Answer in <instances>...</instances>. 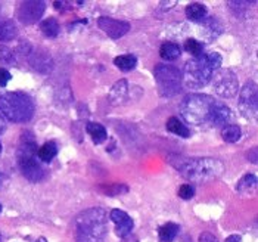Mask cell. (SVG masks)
<instances>
[{
    "label": "cell",
    "instance_id": "ab89813d",
    "mask_svg": "<svg viewBox=\"0 0 258 242\" xmlns=\"http://www.w3.org/2000/svg\"><path fill=\"white\" fill-rule=\"evenodd\" d=\"M0 151H2V143H0Z\"/></svg>",
    "mask_w": 258,
    "mask_h": 242
},
{
    "label": "cell",
    "instance_id": "30bf717a",
    "mask_svg": "<svg viewBox=\"0 0 258 242\" xmlns=\"http://www.w3.org/2000/svg\"><path fill=\"white\" fill-rule=\"evenodd\" d=\"M46 5L40 0L22 2L18 9V18L22 24H34L43 17Z\"/></svg>",
    "mask_w": 258,
    "mask_h": 242
},
{
    "label": "cell",
    "instance_id": "f546056e",
    "mask_svg": "<svg viewBox=\"0 0 258 242\" xmlns=\"http://www.w3.org/2000/svg\"><path fill=\"white\" fill-rule=\"evenodd\" d=\"M195 195V189L190 185H181L179 188V197L181 200H190Z\"/></svg>",
    "mask_w": 258,
    "mask_h": 242
},
{
    "label": "cell",
    "instance_id": "7a4b0ae2",
    "mask_svg": "<svg viewBox=\"0 0 258 242\" xmlns=\"http://www.w3.org/2000/svg\"><path fill=\"white\" fill-rule=\"evenodd\" d=\"M108 214L103 208H89L76 217L74 230L77 242H103L106 236Z\"/></svg>",
    "mask_w": 258,
    "mask_h": 242
},
{
    "label": "cell",
    "instance_id": "6da1fadb",
    "mask_svg": "<svg viewBox=\"0 0 258 242\" xmlns=\"http://www.w3.org/2000/svg\"><path fill=\"white\" fill-rule=\"evenodd\" d=\"M174 167L180 171V174L195 183H207L219 179L224 171V164L217 158H179L174 162Z\"/></svg>",
    "mask_w": 258,
    "mask_h": 242
},
{
    "label": "cell",
    "instance_id": "603a6c76",
    "mask_svg": "<svg viewBox=\"0 0 258 242\" xmlns=\"http://www.w3.org/2000/svg\"><path fill=\"white\" fill-rule=\"evenodd\" d=\"M207 15V8L201 3H190L186 6V17L190 21H202Z\"/></svg>",
    "mask_w": 258,
    "mask_h": 242
},
{
    "label": "cell",
    "instance_id": "484cf974",
    "mask_svg": "<svg viewBox=\"0 0 258 242\" xmlns=\"http://www.w3.org/2000/svg\"><path fill=\"white\" fill-rule=\"evenodd\" d=\"M257 188L255 174H246L238 183V192H252Z\"/></svg>",
    "mask_w": 258,
    "mask_h": 242
},
{
    "label": "cell",
    "instance_id": "4316f807",
    "mask_svg": "<svg viewBox=\"0 0 258 242\" xmlns=\"http://www.w3.org/2000/svg\"><path fill=\"white\" fill-rule=\"evenodd\" d=\"M184 49H186V52H189L195 58L201 56L202 50H204L202 44L198 40H195V39H187V40L184 41Z\"/></svg>",
    "mask_w": 258,
    "mask_h": 242
},
{
    "label": "cell",
    "instance_id": "3957f363",
    "mask_svg": "<svg viewBox=\"0 0 258 242\" xmlns=\"http://www.w3.org/2000/svg\"><path fill=\"white\" fill-rule=\"evenodd\" d=\"M37 145L33 133L27 132L21 136L18 146V165L24 177L30 182H40L46 176L44 168L37 161Z\"/></svg>",
    "mask_w": 258,
    "mask_h": 242
},
{
    "label": "cell",
    "instance_id": "9a60e30c",
    "mask_svg": "<svg viewBox=\"0 0 258 242\" xmlns=\"http://www.w3.org/2000/svg\"><path fill=\"white\" fill-rule=\"evenodd\" d=\"M30 62L40 73H49L52 70V58L49 55L43 53V52H39L34 56H31Z\"/></svg>",
    "mask_w": 258,
    "mask_h": 242
},
{
    "label": "cell",
    "instance_id": "83f0119b",
    "mask_svg": "<svg viewBox=\"0 0 258 242\" xmlns=\"http://www.w3.org/2000/svg\"><path fill=\"white\" fill-rule=\"evenodd\" d=\"M0 64H3V65H14L15 64L14 52L6 46H0Z\"/></svg>",
    "mask_w": 258,
    "mask_h": 242
},
{
    "label": "cell",
    "instance_id": "836d02e7",
    "mask_svg": "<svg viewBox=\"0 0 258 242\" xmlns=\"http://www.w3.org/2000/svg\"><path fill=\"white\" fill-rule=\"evenodd\" d=\"M226 242H240V236L239 235H232V236H229Z\"/></svg>",
    "mask_w": 258,
    "mask_h": 242
},
{
    "label": "cell",
    "instance_id": "ba28073f",
    "mask_svg": "<svg viewBox=\"0 0 258 242\" xmlns=\"http://www.w3.org/2000/svg\"><path fill=\"white\" fill-rule=\"evenodd\" d=\"M238 106L245 118H255L258 106V90L254 81H246L239 92Z\"/></svg>",
    "mask_w": 258,
    "mask_h": 242
},
{
    "label": "cell",
    "instance_id": "ac0fdd59",
    "mask_svg": "<svg viewBox=\"0 0 258 242\" xmlns=\"http://www.w3.org/2000/svg\"><path fill=\"white\" fill-rule=\"evenodd\" d=\"M18 36V28L12 21H0V41H11Z\"/></svg>",
    "mask_w": 258,
    "mask_h": 242
},
{
    "label": "cell",
    "instance_id": "5b68a950",
    "mask_svg": "<svg viewBox=\"0 0 258 242\" xmlns=\"http://www.w3.org/2000/svg\"><path fill=\"white\" fill-rule=\"evenodd\" d=\"M216 99L207 95H187L180 103V114L189 124L201 126L211 121Z\"/></svg>",
    "mask_w": 258,
    "mask_h": 242
},
{
    "label": "cell",
    "instance_id": "cb8c5ba5",
    "mask_svg": "<svg viewBox=\"0 0 258 242\" xmlns=\"http://www.w3.org/2000/svg\"><path fill=\"white\" fill-rule=\"evenodd\" d=\"M40 30L46 37L55 39L59 34V24L55 18H47L40 24Z\"/></svg>",
    "mask_w": 258,
    "mask_h": 242
},
{
    "label": "cell",
    "instance_id": "f1b7e54d",
    "mask_svg": "<svg viewBox=\"0 0 258 242\" xmlns=\"http://www.w3.org/2000/svg\"><path fill=\"white\" fill-rule=\"evenodd\" d=\"M205 59H207L208 65L211 67L213 71L219 70L220 65H221V55L217 53V52H210V53H207V55H205Z\"/></svg>",
    "mask_w": 258,
    "mask_h": 242
},
{
    "label": "cell",
    "instance_id": "d6a6232c",
    "mask_svg": "<svg viewBox=\"0 0 258 242\" xmlns=\"http://www.w3.org/2000/svg\"><path fill=\"white\" fill-rule=\"evenodd\" d=\"M199 242H219V241H217V238H216L214 235H211V233H208V232H204V233H201V236H199Z\"/></svg>",
    "mask_w": 258,
    "mask_h": 242
},
{
    "label": "cell",
    "instance_id": "8992f818",
    "mask_svg": "<svg viewBox=\"0 0 258 242\" xmlns=\"http://www.w3.org/2000/svg\"><path fill=\"white\" fill-rule=\"evenodd\" d=\"M213 76L214 71L208 65L205 55H201L195 59L186 62L181 74V83H184L189 89H201L211 81Z\"/></svg>",
    "mask_w": 258,
    "mask_h": 242
},
{
    "label": "cell",
    "instance_id": "44dd1931",
    "mask_svg": "<svg viewBox=\"0 0 258 242\" xmlns=\"http://www.w3.org/2000/svg\"><path fill=\"white\" fill-rule=\"evenodd\" d=\"M167 130L171 132V133H174V135H177V136H181V138H189L190 136L189 129L177 117L168 118V121H167Z\"/></svg>",
    "mask_w": 258,
    "mask_h": 242
},
{
    "label": "cell",
    "instance_id": "5bb4252c",
    "mask_svg": "<svg viewBox=\"0 0 258 242\" xmlns=\"http://www.w3.org/2000/svg\"><path fill=\"white\" fill-rule=\"evenodd\" d=\"M125 98H127V81H117V83L112 86L111 92H109V99H111L112 103L119 105V103H122V102L125 101Z\"/></svg>",
    "mask_w": 258,
    "mask_h": 242
},
{
    "label": "cell",
    "instance_id": "d590c367",
    "mask_svg": "<svg viewBox=\"0 0 258 242\" xmlns=\"http://www.w3.org/2000/svg\"><path fill=\"white\" fill-rule=\"evenodd\" d=\"M255 152H257V149L254 148V149H252V161H254V162L257 161V157H255ZM249 158H251V155H249Z\"/></svg>",
    "mask_w": 258,
    "mask_h": 242
},
{
    "label": "cell",
    "instance_id": "f35d334b",
    "mask_svg": "<svg viewBox=\"0 0 258 242\" xmlns=\"http://www.w3.org/2000/svg\"><path fill=\"white\" fill-rule=\"evenodd\" d=\"M0 213H2V204H0Z\"/></svg>",
    "mask_w": 258,
    "mask_h": 242
},
{
    "label": "cell",
    "instance_id": "4fadbf2b",
    "mask_svg": "<svg viewBox=\"0 0 258 242\" xmlns=\"http://www.w3.org/2000/svg\"><path fill=\"white\" fill-rule=\"evenodd\" d=\"M230 120H232V111L229 109V106H226L223 102L216 101L210 123L214 126H227Z\"/></svg>",
    "mask_w": 258,
    "mask_h": 242
},
{
    "label": "cell",
    "instance_id": "52a82bcc",
    "mask_svg": "<svg viewBox=\"0 0 258 242\" xmlns=\"http://www.w3.org/2000/svg\"><path fill=\"white\" fill-rule=\"evenodd\" d=\"M155 80L162 96H174L181 87V73L176 67L159 64L155 67Z\"/></svg>",
    "mask_w": 258,
    "mask_h": 242
},
{
    "label": "cell",
    "instance_id": "7c38bea8",
    "mask_svg": "<svg viewBox=\"0 0 258 242\" xmlns=\"http://www.w3.org/2000/svg\"><path fill=\"white\" fill-rule=\"evenodd\" d=\"M109 219L115 224V232L119 238H124L132 233L133 230V219L122 210H112L109 213Z\"/></svg>",
    "mask_w": 258,
    "mask_h": 242
},
{
    "label": "cell",
    "instance_id": "8d00e7d4",
    "mask_svg": "<svg viewBox=\"0 0 258 242\" xmlns=\"http://www.w3.org/2000/svg\"><path fill=\"white\" fill-rule=\"evenodd\" d=\"M3 180H5V176L0 173V189H2V186H3Z\"/></svg>",
    "mask_w": 258,
    "mask_h": 242
},
{
    "label": "cell",
    "instance_id": "4dcf8cb0",
    "mask_svg": "<svg viewBox=\"0 0 258 242\" xmlns=\"http://www.w3.org/2000/svg\"><path fill=\"white\" fill-rule=\"evenodd\" d=\"M127 192V186L124 185H112L109 186V191H105V194L108 195H118V194H125Z\"/></svg>",
    "mask_w": 258,
    "mask_h": 242
},
{
    "label": "cell",
    "instance_id": "2e32d148",
    "mask_svg": "<svg viewBox=\"0 0 258 242\" xmlns=\"http://www.w3.org/2000/svg\"><path fill=\"white\" fill-rule=\"evenodd\" d=\"M58 154V146L55 142H46L43 146L37 149V158L43 162H50Z\"/></svg>",
    "mask_w": 258,
    "mask_h": 242
},
{
    "label": "cell",
    "instance_id": "d4e9b609",
    "mask_svg": "<svg viewBox=\"0 0 258 242\" xmlns=\"http://www.w3.org/2000/svg\"><path fill=\"white\" fill-rule=\"evenodd\" d=\"M114 64L115 67H118L121 71H132L136 64H138V59L135 55H121V56H117L114 59Z\"/></svg>",
    "mask_w": 258,
    "mask_h": 242
},
{
    "label": "cell",
    "instance_id": "7402d4cb",
    "mask_svg": "<svg viewBox=\"0 0 258 242\" xmlns=\"http://www.w3.org/2000/svg\"><path fill=\"white\" fill-rule=\"evenodd\" d=\"M242 136V132H240V127L236 124H227L223 127L221 130V138L224 142H229V143H235L238 142Z\"/></svg>",
    "mask_w": 258,
    "mask_h": 242
},
{
    "label": "cell",
    "instance_id": "9c48e42d",
    "mask_svg": "<svg viewBox=\"0 0 258 242\" xmlns=\"http://www.w3.org/2000/svg\"><path fill=\"white\" fill-rule=\"evenodd\" d=\"M213 87L214 92L221 98H232L238 93L239 80L236 74L230 70H221L217 71L216 76H213Z\"/></svg>",
    "mask_w": 258,
    "mask_h": 242
},
{
    "label": "cell",
    "instance_id": "8fae6325",
    "mask_svg": "<svg viewBox=\"0 0 258 242\" xmlns=\"http://www.w3.org/2000/svg\"><path fill=\"white\" fill-rule=\"evenodd\" d=\"M98 27L111 39H121L122 36H125L130 31L128 22L108 18V17H100L98 20Z\"/></svg>",
    "mask_w": 258,
    "mask_h": 242
},
{
    "label": "cell",
    "instance_id": "1f68e13d",
    "mask_svg": "<svg viewBox=\"0 0 258 242\" xmlns=\"http://www.w3.org/2000/svg\"><path fill=\"white\" fill-rule=\"evenodd\" d=\"M11 79H12L11 73L6 71V70H3V68H0V87L6 86V84L11 81Z\"/></svg>",
    "mask_w": 258,
    "mask_h": 242
},
{
    "label": "cell",
    "instance_id": "e575fe53",
    "mask_svg": "<svg viewBox=\"0 0 258 242\" xmlns=\"http://www.w3.org/2000/svg\"><path fill=\"white\" fill-rule=\"evenodd\" d=\"M5 130H6V124H5L3 117L0 115V135H3V133H5Z\"/></svg>",
    "mask_w": 258,
    "mask_h": 242
},
{
    "label": "cell",
    "instance_id": "e0dca14e",
    "mask_svg": "<svg viewBox=\"0 0 258 242\" xmlns=\"http://www.w3.org/2000/svg\"><path fill=\"white\" fill-rule=\"evenodd\" d=\"M179 233V226L176 223H165L159 227L158 235L161 242H173Z\"/></svg>",
    "mask_w": 258,
    "mask_h": 242
},
{
    "label": "cell",
    "instance_id": "74e56055",
    "mask_svg": "<svg viewBox=\"0 0 258 242\" xmlns=\"http://www.w3.org/2000/svg\"><path fill=\"white\" fill-rule=\"evenodd\" d=\"M37 242H46V239H44V238H40V239Z\"/></svg>",
    "mask_w": 258,
    "mask_h": 242
},
{
    "label": "cell",
    "instance_id": "277c9868",
    "mask_svg": "<svg viewBox=\"0 0 258 242\" xmlns=\"http://www.w3.org/2000/svg\"><path fill=\"white\" fill-rule=\"evenodd\" d=\"M0 115L14 123L30 121L34 115V103L28 95L21 92L0 93Z\"/></svg>",
    "mask_w": 258,
    "mask_h": 242
},
{
    "label": "cell",
    "instance_id": "ffe728a7",
    "mask_svg": "<svg viewBox=\"0 0 258 242\" xmlns=\"http://www.w3.org/2000/svg\"><path fill=\"white\" fill-rule=\"evenodd\" d=\"M87 133L90 135L92 141L98 143V145L106 141V138H108V133H106L105 127L99 123H89L87 124Z\"/></svg>",
    "mask_w": 258,
    "mask_h": 242
},
{
    "label": "cell",
    "instance_id": "d6986e66",
    "mask_svg": "<svg viewBox=\"0 0 258 242\" xmlns=\"http://www.w3.org/2000/svg\"><path fill=\"white\" fill-rule=\"evenodd\" d=\"M180 53H181V50H180L179 44L171 43V41L164 43V44L161 46V49H159V55H161V58L165 60L177 59V58L180 56Z\"/></svg>",
    "mask_w": 258,
    "mask_h": 242
}]
</instances>
